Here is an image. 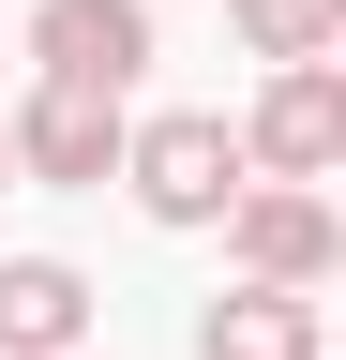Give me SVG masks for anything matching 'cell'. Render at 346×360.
Here are the masks:
<instances>
[{
	"instance_id": "6da1fadb",
	"label": "cell",
	"mask_w": 346,
	"mask_h": 360,
	"mask_svg": "<svg viewBox=\"0 0 346 360\" xmlns=\"http://www.w3.org/2000/svg\"><path fill=\"white\" fill-rule=\"evenodd\" d=\"M121 180H136V210L151 225H226V195H241V135H226V105H166V120H121Z\"/></svg>"
},
{
	"instance_id": "7a4b0ae2",
	"label": "cell",
	"mask_w": 346,
	"mask_h": 360,
	"mask_svg": "<svg viewBox=\"0 0 346 360\" xmlns=\"http://www.w3.org/2000/svg\"><path fill=\"white\" fill-rule=\"evenodd\" d=\"M226 255H241V285H301V300H316L346 270V225H331L316 180H241V195H226Z\"/></svg>"
},
{
	"instance_id": "3957f363",
	"label": "cell",
	"mask_w": 346,
	"mask_h": 360,
	"mask_svg": "<svg viewBox=\"0 0 346 360\" xmlns=\"http://www.w3.org/2000/svg\"><path fill=\"white\" fill-rule=\"evenodd\" d=\"M226 135H241L256 180H331V165H346V75H331V60H271L256 120H226Z\"/></svg>"
},
{
	"instance_id": "277c9868",
	"label": "cell",
	"mask_w": 346,
	"mask_h": 360,
	"mask_svg": "<svg viewBox=\"0 0 346 360\" xmlns=\"http://www.w3.org/2000/svg\"><path fill=\"white\" fill-rule=\"evenodd\" d=\"M121 120H136L121 90H75V75H46V90H30L0 135H16V165H30V180H61V195H106V180H121Z\"/></svg>"
},
{
	"instance_id": "5b68a950",
	"label": "cell",
	"mask_w": 346,
	"mask_h": 360,
	"mask_svg": "<svg viewBox=\"0 0 346 360\" xmlns=\"http://www.w3.org/2000/svg\"><path fill=\"white\" fill-rule=\"evenodd\" d=\"M30 60L136 105V75H151V0H30Z\"/></svg>"
},
{
	"instance_id": "8992f818",
	"label": "cell",
	"mask_w": 346,
	"mask_h": 360,
	"mask_svg": "<svg viewBox=\"0 0 346 360\" xmlns=\"http://www.w3.org/2000/svg\"><path fill=\"white\" fill-rule=\"evenodd\" d=\"M91 345V270L75 255H0V360H75Z\"/></svg>"
},
{
	"instance_id": "52a82bcc",
	"label": "cell",
	"mask_w": 346,
	"mask_h": 360,
	"mask_svg": "<svg viewBox=\"0 0 346 360\" xmlns=\"http://www.w3.org/2000/svg\"><path fill=\"white\" fill-rule=\"evenodd\" d=\"M196 360H331V315L301 285H226L196 315Z\"/></svg>"
},
{
	"instance_id": "ba28073f",
	"label": "cell",
	"mask_w": 346,
	"mask_h": 360,
	"mask_svg": "<svg viewBox=\"0 0 346 360\" xmlns=\"http://www.w3.org/2000/svg\"><path fill=\"white\" fill-rule=\"evenodd\" d=\"M226 15H241L256 60H331L346 45V0H226Z\"/></svg>"
},
{
	"instance_id": "9c48e42d",
	"label": "cell",
	"mask_w": 346,
	"mask_h": 360,
	"mask_svg": "<svg viewBox=\"0 0 346 360\" xmlns=\"http://www.w3.org/2000/svg\"><path fill=\"white\" fill-rule=\"evenodd\" d=\"M0 195H16V135H0Z\"/></svg>"
},
{
	"instance_id": "30bf717a",
	"label": "cell",
	"mask_w": 346,
	"mask_h": 360,
	"mask_svg": "<svg viewBox=\"0 0 346 360\" xmlns=\"http://www.w3.org/2000/svg\"><path fill=\"white\" fill-rule=\"evenodd\" d=\"M75 360H106V345H75Z\"/></svg>"
}]
</instances>
